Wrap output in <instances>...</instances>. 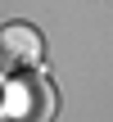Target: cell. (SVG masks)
I'll list each match as a JSON object with an SVG mask.
<instances>
[{"mask_svg":"<svg viewBox=\"0 0 113 122\" xmlns=\"http://www.w3.org/2000/svg\"><path fill=\"white\" fill-rule=\"evenodd\" d=\"M54 86L45 77H14L0 95V118L5 122H50L54 118Z\"/></svg>","mask_w":113,"mask_h":122,"instance_id":"obj_1","label":"cell"},{"mask_svg":"<svg viewBox=\"0 0 113 122\" xmlns=\"http://www.w3.org/2000/svg\"><path fill=\"white\" fill-rule=\"evenodd\" d=\"M41 54H45V45H41L36 27L9 23L0 32V68L5 72H32V68H41Z\"/></svg>","mask_w":113,"mask_h":122,"instance_id":"obj_2","label":"cell"}]
</instances>
